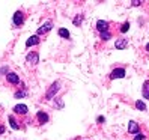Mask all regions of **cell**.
Returning a JSON list of instances; mask_svg holds the SVG:
<instances>
[{"mask_svg":"<svg viewBox=\"0 0 149 140\" xmlns=\"http://www.w3.org/2000/svg\"><path fill=\"white\" fill-rule=\"evenodd\" d=\"M128 133L130 134H137V133H140V124H137L136 120H130L128 122Z\"/></svg>","mask_w":149,"mask_h":140,"instance_id":"11","label":"cell"},{"mask_svg":"<svg viewBox=\"0 0 149 140\" xmlns=\"http://www.w3.org/2000/svg\"><path fill=\"white\" fill-rule=\"evenodd\" d=\"M59 91H60V81H53L50 84V87L47 89V92H45V101H51V100H54L56 98V95L59 93Z\"/></svg>","mask_w":149,"mask_h":140,"instance_id":"1","label":"cell"},{"mask_svg":"<svg viewBox=\"0 0 149 140\" xmlns=\"http://www.w3.org/2000/svg\"><path fill=\"white\" fill-rule=\"evenodd\" d=\"M128 47V39L127 38H116V41H115V48L116 50H125Z\"/></svg>","mask_w":149,"mask_h":140,"instance_id":"10","label":"cell"},{"mask_svg":"<svg viewBox=\"0 0 149 140\" xmlns=\"http://www.w3.org/2000/svg\"><path fill=\"white\" fill-rule=\"evenodd\" d=\"M131 5H133V6H140V5H142V2H139V0H133Z\"/></svg>","mask_w":149,"mask_h":140,"instance_id":"24","label":"cell"},{"mask_svg":"<svg viewBox=\"0 0 149 140\" xmlns=\"http://www.w3.org/2000/svg\"><path fill=\"white\" fill-rule=\"evenodd\" d=\"M26 62L30 66H36L39 63V53L38 51H29L27 56H26Z\"/></svg>","mask_w":149,"mask_h":140,"instance_id":"3","label":"cell"},{"mask_svg":"<svg viewBox=\"0 0 149 140\" xmlns=\"http://www.w3.org/2000/svg\"><path fill=\"white\" fill-rule=\"evenodd\" d=\"M5 130H6L5 125H0V134H3V133H5Z\"/></svg>","mask_w":149,"mask_h":140,"instance_id":"25","label":"cell"},{"mask_svg":"<svg viewBox=\"0 0 149 140\" xmlns=\"http://www.w3.org/2000/svg\"><path fill=\"white\" fill-rule=\"evenodd\" d=\"M104 122H106V118H104V116H98V118H96V124H104Z\"/></svg>","mask_w":149,"mask_h":140,"instance_id":"23","label":"cell"},{"mask_svg":"<svg viewBox=\"0 0 149 140\" xmlns=\"http://www.w3.org/2000/svg\"><path fill=\"white\" fill-rule=\"evenodd\" d=\"M134 106H136V109H137V110H140V111H146V110H148L146 104H145V102H143L142 100H137Z\"/></svg>","mask_w":149,"mask_h":140,"instance_id":"16","label":"cell"},{"mask_svg":"<svg viewBox=\"0 0 149 140\" xmlns=\"http://www.w3.org/2000/svg\"><path fill=\"white\" fill-rule=\"evenodd\" d=\"M96 30H98V33H102V32H110V23L107 20H98L95 24Z\"/></svg>","mask_w":149,"mask_h":140,"instance_id":"6","label":"cell"},{"mask_svg":"<svg viewBox=\"0 0 149 140\" xmlns=\"http://www.w3.org/2000/svg\"><path fill=\"white\" fill-rule=\"evenodd\" d=\"M24 20H26V15H24L23 11H17L14 14V17H12V23H14L15 27H21V26L24 24Z\"/></svg>","mask_w":149,"mask_h":140,"instance_id":"4","label":"cell"},{"mask_svg":"<svg viewBox=\"0 0 149 140\" xmlns=\"http://www.w3.org/2000/svg\"><path fill=\"white\" fill-rule=\"evenodd\" d=\"M36 120H38V124H39V125L47 124V122L50 120L48 113H47V111H44V110H39V111L36 113Z\"/></svg>","mask_w":149,"mask_h":140,"instance_id":"8","label":"cell"},{"mask_svg":"<svg viewBox=\"0 0 149 140\" xmlns=\"http://www.w3.org/2000/svg\"><path fill=\"white\" fill-rule=\"evenodd\" d=\"M113 38V35H111V32H102V33H100V39L101 41H109V39H111Z\"/></svg>","mask_w":149,"mask_h":140,"instance_id":"17","label":"cell"},{"mask_svg":"<svg viewBox=\"0 0 149 140\" xmlns=\"http://www.w3.org/2000/svg\"><path fill=\"white\" fill-rule=\"evenodd\" d=\"M6 81L11 83V84H20L21 80H20V75L17 72H8L6 74Z\"/></svg>","mask_w":149,"mask_h":140,"instance_id":"9","label":"cell"},{"mask_svg":"<svg viewBox=\"0 0 149 140\" xmlns=\"http://www.w3.org/2000/svg\"><path fill=\"white\" fill-rule=\"evenodd\" d=\"M127 75V71L125 68H115L113 71L109 74V78L110 80H118V78H124Z\"/></svg>","mask_w":149,"mask_h":140,"instance_id":"5","label":"cell"},{"mask_svg":"<svg viewBox=\"0 0 149 140\" xmlns=\"http://www.w3.org/2000/svg\"><path fill=\"white\" fill-rule=\"evenodd\" d=\"M130 27H131L130 23H128V21H125V23H122V24H120V29H119V32H120V33H127V32L130 30Z\"/></svg>","mask_w":149,"mask_h":140,"instance_id":"20","label":"cell"},{"mask_svg":"<svg viewBox=\"0 0 149 140\" xmlns=\"http://www.w3.org/2000/svg\"><path fill=\"white\" fill-rule=\"evenodd\" d=\"M14 97H15L17 100L24 98V97H27V91H26V89H23V91H17V92L14 93Z\"/></svg>","mask_w":149,"mask_h":140,"instance_id":"19","label":"cell"},{"mask_svg":"<svg viewBox=\"0 0 149 140\" xmlns=\"http://www.w3.org/2000/svg\"><path fill=\"white\" fill-rule=\"evenodd\" d=\"M38 44H41V38L38 36V35H32V36L26 41V47L30 48V47H33V45H38Z\"/></svg>","mask_w":149,"mask_h":140,"instance_id":"12","label":"cell"},{"mask_svg":"<svg viewBox=\"0 0 149 140\" xmlns=\"http://www.w3.org/2000/svg\"><path fill=\"white\" fill-rule=\"evenodd\" d=\"M57 33H59V36H60V38H63V39H69V36H71L69 30L65 29V27H60V29L57 30Z\"/></svg>","mask_w":149,"mask_h":140,"instance_id":"15","label":"cell"},{"mask_svg":"<svg viewBox=\"0 0 149 140\" xmlns=\"http://www.w3.org/2000/svg\"><path fill=\"white\" fill-rule=\"evenodd\" d=\"M83 20H84V15L83 14H77L72 18V24L75 26V27H80V26L83 24Z\"/></svg>","mask_w":149,"mask_h":140,"instance_id":"13","label":"cell"},{"mask_svg":"<svg viewBox=\"0 0 149 140\" xmlns=\"http://www.w3.org/2000/svg\"><path fill=\"white\" fill-rule=\"evenodd\" d=\"M63 100L62 98H54V107L57 109V110H60V109H63Z\"/></svg>","mask_w":149,"mask_h":140,"instance_id":"21","label":"cell"},{"mask_svg":"<svg viewBox=\"0 0 149 140\" xmlns=\"http://www.w3.org/2000/svg\"><path fill=\"white\" fill-rule=\"evenodd\" d=\"M146 51H148V53H149V42L146 44Z\"/></svg>","mask_w":149,"mask_h":140,"instance_id":"26","label":"cell"},{"mask_svg":"<svg viewBox=\"0 0 149 140\" xmlns=\"http://www.w3.org/2000/svg\"><path fill=\"white\" fill-rule=\"evenodd\" d=\"M72 140H80V137H75V139H72Z\"/></svg>","mask_w":149,"mask_h":140,"instance_id":"27","label":"cell"},{"mask_svg":"<svg viewBox=\"0 0 149 140\" xmlns=\"http://www.w3.org/2000/svg\"><path fill=\"white\" fill-rule=\"evenodd\" d=\"M142 95L143 98L149 101V80H145L143 81V87H142Z\"/></svg>","mask_w":149,"mask_h":140,"instance_id":"14","label":"cell"},{"mask_svg":"<svg viewBox=\"0 0 149 140\" xmlns=\"http://www.w3.org/2000/svg\"><path fill=\"white\" fill-rule=\"evenodd\" d=\"M145 139H146V136L142 133V131H140V133H137V134L133 137V140H145Z\"/></svg>","mask_w":149,"mask_h":140,"instance_id":"22","label":"cell"},{"mask_svg":"<svg viewBox=\"0 0 149 140\" xmlns=\"http://www.w3.org/2000/svg\"><path fill=\"white\" fill-rule=\"evenodd\" d=\"M8 119H9L11 127H12L14 130H20V125H18V122L15 120V116H14V115H9V118H8Z\"/></svg>","mask_w":149,"mask_h":140,"instance_id":"18","label":"cell"},{"mask_svg":"<svg viewBox=\"0 0 149 140\" xmlns=\"http://www.w3.org/2000/svg\"><path fill=\"white\" fill-rule=\"evenodd\" d=\"M54 27V23L51 21V20H47L45 23H42L39 27H38V30H36V35L38 36H41V35H47L51 29Z\"/></svg>","mask_w":149,"mask_h":140,"instance_id":"2","label":"cell"},{"mask_svg":"<svg viewBox=\"0 0 149 140\" xmlns=\"http://www.w3.org/2000/svg\"><path fill=\"white\" fill-rule=\"evenodd\" d=\"M12 111H14V115L26 116V115H27V111H29V109H27V106H26V104H17Z\"/></svg>","mask_w":149,"mask_h":140,"instance_id":"7","label":"cell"}]
</instances>
